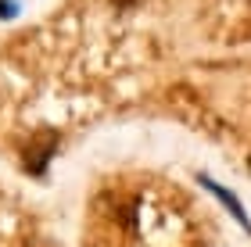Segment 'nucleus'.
<instances>
[{
	"mask_svg": "<svg viewBox=\"0 0 251 247\" xmlns=\"http://www.w3.org/2000/svg\"><path fill=\"white\" fill-rule=\"evenodd\" d=\"M58 154V133L54 129H40L36 136L29 140V147H25V168L32 176H43L47 172V161Z\"/></svg>",
	"mask_w": 251,
	"mask_h": 247,
	"instance_id": "nucleus-1",
	"label": "nucleus"
},
{
	"mask_svg": "<svg viewBox=\"0 0 251 247\" xmlns=\"http://www.w3.org/2000/svg\"><path fill=\"white\" fill-rule=\"evenodd\" d=\"M201 183H204V186H208V190H212V194H215V197H219V201H223V204H226V208H230V211H233V219H237V222H241V226H244V229H251V222H248V215H244V204H241V201H237V197L230 194V190H223V186H219V183H215V179H208V176H201Z\"/></svg>",
	"mask_w": 251,
	"mask_h": 247,
	"instance_id": "nucleus-2",
	"label": "nucleus"
},
{
	"mask_svg": "<svg viewBox=\"0 0 251 247\" xmlns=\"http://www.w3.org/2000/svg\"><path fill=\"white\" fill-rule=\"evenodd\" d=\"M115 7H133V4H140V0H111Z\"/></svg>",
	"mask_w": 251,
	"mask_h": 247,
	"instance_id": "nucleus-4",
	"label": "nucleus"
},
{
	"mask_svg": "<svg viewBox=\"0 0 251 247\" xmlns=\"http://www.w3.org/2000/svg\"><path fill=\"white\" fill-rule=\"evenodd\" d=\"M248 168H251V158H248Z\"/></svg>",
	"mask_w": 251,
	"mask_h": 247,
	"instance_id": "nucleus-5",
	"label": "nucleus"
},
{
	"mask_svg": "<svg viewBox=\"0 0 251 247\" xmlns=\"http://www.w3.org/2000/svg\"><path fill=\"white\" fill-rule=\"evenodd\" d=\"M18 15V4L15 0H0V18H15Z\"/></svg>",
	"mask_w": 251,
	"mask_h": 247,
	"instance_id": "nucleus-3",
	"label": "nucleus"
}]
</instances>
